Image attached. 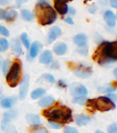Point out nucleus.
Listing matches in <instances>:
<instances>
[{"label":"nucleus","instance_id":"obj_1","mask_svg":"<svg viewBox=\"0 0 117 133\" xmlns=\"http://www.w3.org/2000/svg\"><path fill=\"white\" fill-rule=\"evenodd\" d=\"M93 59L101 66L115 62L117 60V42H102L93 53Z\"/></svg>","mask_w":117,"mask_h":133},{"label":"nucleus","instance_id":"obj_2","mask_svg":"<svg viewBox=\"0 0 117 133\" xmlns=\"http://www.w3.org/2000/svg\"><path fill=\"white\" fill-rule=\"evenodd\" d=\"M42 115L48 121L57 122V123L67 124L72 121V111L70 108L66 106L57 104L54 107L46 109L43 110Z\"/></svg>","mask_w":117,"mask_h":133},{"label":"nucleus","instance_id":"obj_3","mask_svg":"<svg viewBox=\"0 0 117 133\" xmlns=\"http://www.w3.org/2000/svg\"><path fill=\"white\" fill-rule=\"evenodd\" d=\"M36 16L39 23L42 26L53 24L58 17L57 12L50 5L48 0H38L36 4Z\"/></svg>","mask_w":117,"mask_h":133},{"label":"nucleus","instance_id":"obj_4","mask_svg":"<svg viewBox=\"0 0 117 133\" xmlns=\"http://www.w3.org/2000/svg\"><path fill=\"white\" fill-rule=\"evenodd\" d=\"M86 105L89 109L99 110L101 112H105L115 109V103L107 97H98L93 99H87Z\"/></svg>","mask_w":117,"mask_h":133},{"label":"nucleus","instance_id":"obj_5","mask_svg":"<svg viewBox=\"0 0 117 133\" xmlns=\"http://www.w3.org/2000/svg\"><path fill=\"white\" fill-rule=\"evenodd\" d=\"M21 62L19 59H16L6 74V81L10 88H16L19 85L21 79Z\"/></svg>","mask_w":117,"mask_h":133},{"label":"nucleus","instance_id":"obj_6","mask_svg":"<svg viewBox=\"0 0 117 133\" xmlns=\"http://www.w3.org/2000/svg\"><path fill=\"white\" fill-rule=\"evenodd\" d=\"M75 76L81 78H87L93 74V69L90 66H85L83 64H79L76 69L73 70Z\"/></svg>","mask_w":117,"mask_h":133},{"label":"nucleus","instance_id":"obj_7","mask_svg":"<svg viewBox=\"0 0 117 133\" xmlns=\"http://www.w3.org/2000/svg\"><path fill=\"white\" fill-rule=\"evenodd\" d=\"M71 93L75 97H86L88 94V89L82 84L74 83L71 88Z\"/></svg>","mask_w":117,"mask_h":133},{"label":"nucleus","instance_id":"obj_8","mask_svg":"<svg viewBox=\"0 0 117 133\" xmlns=\"http://www.w3.org/2000/svg\"><path fill=\"white\" fill-rule=\"evenodd\" d=\"M28 87H29V76L25 75L23 77L22 80L20 82V87H19V98L25 99L28 95Z\"/></svg>","mask_w":117,"mask_h":133},{"label":"nucleus","instance_id":"obj_9","mask_svg":"<svg viewBox=\"0 0 117 133\" xmlns=\"http://www.w3.org/2000/svg\"><path fill=\"white\" fill-rule=\"evenodd\" d=\"M62 34V31L59 26H53L50 28L48 34V38H47V42L48 44H51L52 42L56 40L58 37H60Z\"/></svg>","mask_w":117,"mask_h":133},{"label":"nucleus","instance_id":"obj_10","mask_svg":"<svg viewBox=\"0 0 117 133\" xmlns=\"http://www.w3.org/2000/svg\"><path fill=\"white\" fill-rule=\"evenodd\" d=\"M41 46V43L39 41H35L33 42L29 46V51H28V59H33L35 58L36 57L38 56V54L39 53V50H40Z\"/></svg>","mask_w":117,"mask_h":133},{"label":"nucleus","instance_id":"obj_11","mask_svg":"<svg viewBox=\"0 0 117 133\" xmlns=\"http://www.w3.org/2000/svg\"><path fill=\"white\" fill-rule=\"evenodd\" d=\"M103 18L105 23L109 26H111V28L115 26V25H116V16L113 11H111V10L105 11V13L103 15Z\"/></svg>","mask_w":117,"mask_h":133},{"label":"nucleus","instance_id":"obj_12","mask_svg":"<svg viewBox=\"0 0 117 133\" xmlns=\"http://www.w3.org/2000/svg\"><path fill=\"white\" fill-rule=\"evenodd\" d=\"M26 120L28 122V124L32 127H38V126L40 125V118H39V115L33 114V113H28L26 116Z\"/></svg>","mask_w":117,"mask_h":133},{"label":"nucleus","instance_id":"obj_13","mask_svg":"<svg viewBox=\"0 0 117 133\" xmlns=\"http://www.w3.org/2000/svg\"><path fill=\"white\" fill-rule=\"evenodd\" d=\"M52 58H53V54H52L51 50H44L39 56V62L41 64L48 65L52 62Z\"/></svg>","mask_w":117,"mask_h":133},{"label":"nucleus","instance_id":"obj_14","mask_svg":"<svg viewBox=\"0 0 117 133\" xmlns=\"http://www.w3.org/2000/svg\"><path fill=\"white\" fill-rule=\"evenodd\" d=\"M12 53L16 57H19L22 55L23 50L22 46H21V42L19 39L14 38L13 42H12Z\"/></svg>","mask_w":117,"mask_h":133},{"label":"nucleus","instance_id":"obj_15","mask_svg":"<svg viewBox=\"0 0 117 133\" xmlns=\"http://www.w3.org/2000/svg\"><path fill=\"white\" fill-rule=\"evenodd\" d=\"M73 41H74L75 44L78 46V48L85 46H87L88 37L85 34H78V35H76L73 37Z\"/></svg>","mask_w":117,"mask_h":133},{"label":"nucleus","instance_id":"obj_16","mask_svg":"<svg viewBox=\"0 0 117 133\" xmlns=\"http://www.w3.org/2000/svg\"><path fill=\"white\" fill-rule=\"evenodd\" d=\"M55 103V98L51 96L44 97L43 98H41L39 101V106L43 109H46V108H50L51 106H53V104Z\"/></svg>","mask_w":117,"mask_h":133},{"label":"nucleus","instance_id":"obj_17","mask_svg":"<svg viewBox=\"0 0 117 133\" xmlns=\"http://www.w3.org/2000/svg\"><path fill=\"white\" fill-rule=\"evenodd\" d=\"M67 49H68L67 45L63 42L57 43L53 48L54 53H55L57 56H63L64 54L67 52Z\"/></svg>","mask_w":117,"mask_h":133},{"label":"nucleus","instance_id":"obj_18","mask_svg":"<svg viewBox=\"0 0 117 133\" xmlns=\"http://www.w3.org/2000/svg\"><path fill=\"white\" fill-rule=\"evenodd\" d=\"M16 97H8V98H4L0 101V105L4 109H11L12 106L16 103Z\"/></svg>","mask_w":117,"mask_h":133},{"label":"nucleus","instance_id":"obj_19","mask_svg":"<svg viewBox=\"0 0 117 133\" xmlns=\"http://www.w3.org/2000/svg\"><path fill=\"white\" fill-rule=\"evenodd\" d=\"M90 121H91V118L84 114L77 115L75 118V122L78 126H86L89 124Z\"/></svg>","mask_w":117,"mask_h":133},{"label":"nucleus","instance_id":"obj_20","mask_svg":"<svg viewBox=\"0 0 117 133\" xmlns=\"http://www.w3.org/2000/svg\"><path fill=\"white\" fill-rule=\"evenodd\" d=\"M17 17V12L16 10L12 9V8H8V9L5 10V20L7 22H12L14 21Z\"/></svg>","mask_w":117,"mask_h":133},{"label":"nucleus","instance_id":"obj_21","mask_svg":"<svg viewBox=\"0 0 117 133\" xmlns=\"http://www.w3.org/2000/svg\"><path fill=\"white\" fill-rule=\"evenodd\" d=\"M1 128H2V129L4 130L5 133H17L16 128L9 121H2Z\"/></svg>","mask_w":117,"mask_h":133},{"label":"nucleus","instance_id":"obj_22","mask_svg":"<svg viewBox=\"0 0 117 133\" xmlns=\"http://www.w3.org/2000/svg\"><path fill=\"white\" fill-rule=\"evenodd\" d=\"M54 9L60 16H64L68 14L69 6H68V4H54Z\"/></svg>","mask_w":117,"mask_h":133},{"label":"nucleus","instance_id":"obj_23","mask_svg":"<svg viewBox=\"0 0 117 133\" xmlns=\"http://www.w3.org/2000/svg\"><path fill=\"white\" fill-rule=\"evenodd\" d=\"M45 94H46V89H42V88H38V89H34V90L32 91L30 96H31L32 99L36 100V99H39V98H42Z\"/></svg>","mask_w":117,"mask_h":133},{"label":"nucleus","instance_id":"obj_24","mask_svg":"<svg viewBox=\"0 0 117 133\" xmlns=\"http://www.w3.org/2000/svg\"><path fill=\"white\" fill-rule=\"evenodd\" d=\"M21 17L25 21H32L34 19V14L28 9H23L21 11Z\"/></svg>","mask_w":117,"mask_h":133},{"label":"nucleus","instance_id":"obj_25","mask_svg":"<svg viewBox=\"0 0 117 133\" xmlns=\"http://www.w3.org/2000/svg\"><path fill=\"white\" fill-rule=\"evenodd\" d=\"M116 90V87L115 86H103V87H99L98 91L100 93H112L113 91Z\"/></svg>","mask_w":117,"mask_h":133},{"label":"nucleus","instance_id":"obj_26","mask_svg":"<svg viewBox=\"0 0 117 133\" xmlns=\"http://www.w3.org/2000/svg\"><path fill=\"white\" fill-rule=\"evenodd\" d=\"M17 115V112L15 110H10V111H8V112H5L4 116H3L2 121H9L10 119L16 118Z\"/></svg>","mask_w":117,"mask_h":133},{"label":"nucleus","instance_id":"obj_27","mask_svg":"<svg viewBox=\"0 0 117 133\" xmlns=\"http://www.w3.org/2000/svg\"><path fill=\"white\" fill-rule=\"evenodd\" d=\"M20 40H21V42H22V44L25 46V48H29V46H30V41H29V38H28V34L27 33H22L20 35Z\"/></svg>","mask_w":117,"mask_h":133},{"label":"nucleus","instance_id":"obj_28","mask_svg":"<svg viewBox=\"0 0 117 133\" xmlns=\"http://www.w3.org/2000/svg\"><path fill=\"white\" fill-rule=\"evenodd\" d=\"M8 46H9V43H8V41L6 38H4V37L0 38V48H1V51H6L8 48Z\"/></svg>","mask_w":117,"mask_h":133},{"label":"nucleus","instance_id":"obj_29","mask_svg":"<svg viewBox=\"0 0 117 133\" xmlns=\"http://www.w3.org/2000/svg\"><path fill=\"white\" fill-rule=\"evenodd\" d=\"M73 103L75 104H79V105H84L86 104V101H87V98L86 97H75L73 98Z\"/></svg>","mask_w":117,"mask_h":133},{"label":"nucleus","instance_id":"obj_30","mask_svg":"<svg viewBox=\"0 0 117 133\" xmlns=\"http://www.w3.org/2000/svg\"><path fill=\"white\" fill-rule=\"evenodd\" d=\"M42 78H44V79L46 80L47 82H48V83L53 84V83H55V82H56L55 78H54V77L52 76L51 74H44L42 76Z\"/></svg>","mask_w":117,"mask_h":133},{"label":"nucleus","instance_id":"obj_31","mask_svg":"<svg viewBox=\"0 0 117 133\" xmlns=\"http://www.w3.org/2000/svg\"><path fill=\"white\" fill-rule=\"evenodd\" d=\"M30 133H48L45 128H38L35 127L34 129H30Z\"/></svg>","mask_w":117,"mask_h":133},{"label":"nucleus","instance_id":"obj_32","mask_svg":"<svg viewBox=\"0 0 117 133\" xmlns=\"http://www.w3.org/2000/svg\"><path fill=\"white\" fill-rule=\"evenodd\" d=\"M88 51H89V48L88 46H81V48H77V52L79 54L82 56H86L88 54Z\"/></svg>","mask_w":117,"mask_h":133},{"label":"nucleus","instance_id":"obj_33","mask_svg":"<svg viewBox=\"0 0 117 133\" xmlns=\"http://www.w3.org/2000/svg\"><path fill=\"white\" fill-rule=\"evenodd\" d=\"M2 69H3V73H4L5 75L8 73V69H9V61L8 60H4L2 62Z\"/></svg>","mask_w":117,"mask_h":133},{"label":"nucleus","instance_id":"obj_34","mask_svg":"<svg viewBox=\"0 0 117 133\" xmlns=\"http://www.w3.org/2000/svg\"><path fill=\"white\" fill-rule=\"evenodd\" d=\"M0 35L4 36V37H8L9 36V31L7 28H5L4 26L0 25Z\"/></svg>","mask_w":117,"mask_h":133},{"label":"nucleus","instance_id":"obj_35","mask_svg":"<svg viewBox=\"0 0 117 133\" xmlns=\"http://www.w3.org/2000/svg\"><path fill=\"white\" fill-rule=\"evenodd\" d=\"M48 126H50V129H60L61 128V125L60 123L52 122V121H48Z\"/></svg>","mask_w":117,"mask_h":133},{"label":"nucleus","instance_id":"obj_36","mask_svg":"<svg viewBox=\"0 0 117 133\" xmlns=\"http://www.w3.org/2000/svg\"><path fill=\"white\" fill-rule=\"evenodd\" d=\"M63 133H79V130L73 127H66Z\"/></svg>","mask_w":117,"mask_h":133},{"label":"nucleus","instance_id":"obj_37","mask_svg":"<svg viewBox=\"0 0 117 133\" xmlns=\"http://www.w3.org/2000/svg\"><path fill=\"white\" fill-rule=\"evenodd\" d=\"M117 132V125L116 123H113L108 127V133H116Z\"/></svg>","mask_w":117,"mask_h":133},{"label":"nucleus","instance_id":"obj_38","mask_svg":"<svg viewBox=\"0 0 117 133\" xmlns=\"http://www.w3.org/2000/svg\"><path fill=\"white\" fill-rule=\"evenodd\" d=\"M58 87L61 88V89H65L67 87V84H66V82L63 79H60L58 81Z\"/></svg>","mask_w":117,"mask_h":133},{"label":"nucleus","instance_id":"obj_39","mask_svg":"<svg viewBox=\"0 0 117 133\" xmlns=\"http://www.w3.org/2000/svg\"><path fill=\"white\" fill-rule=\"evenodd\" d=\"M88 11H89L91 14H95V12L97 11V6H95V5H93V6H91L89 8H88Z\"/></svg>","mask_w":117,"mask_h":133},{"label":"nucleus","instance_id":"obj_40","mask_svg":"<svg viewBox=\"0 0 117 133\" xmlns=\"http://www.w3.org/2000/svg\"><path fill=\"white\" fill-rule=\"evenodd\" d=\"M54 4H68V2L72 0H53Z\"/></svg>","mask_w":117,"mask_h":133},{"label":"nucleus","instance_id":"obj_41","mask_svg":"<svg viewBox=\"0 0 117 133\" xmlns=\"http://www.w3.org/2000/svg\"><path fill=\"white\" fill-rule=\"evenodd\" d=\"M107 98H109L111 100H113V102L115 101V100L117 99V95L116 94H113V93H109V94L107 95Z\"/></svg>","mask_w":117,"mask_h":133},{"label":"nucleus","instance_id":"obj_42","mask_svg":"<svg viewBox=\"0 0 117 133\" xmlns=\"http://www.w3.org/2000/svg\"><path fill=\"white\" fill-rule=\"evenodd\" d=\"M28 0H16L17 2V8H20L22 6V4H25V3L28 2Z\"/></svg>","mask_w":117,"mask_h":133},{"label":"nucleus","instance_id":"obj_43","mask_svg":"<svg viewBox=\"0 0 117 133\" xmlns=\"http://www.w3.org/2000/svg\"><path fill=\"white\" fill-rule=\"evenodd\" d=\"M10 2H11V0H0V5L1 6H8Z\"/></svg>","mask_w":117,"mask_h":133},{"label":"nucleus","instance_id":"obj_44","mask_svg":"<svg viewBox=\"0 0 117 133\" xmlns=\"http://www.w3.org/2000/svg\"><path fill=\"white\" fill-rule=\"evenodd\" d=\"M110 5L112 8H117V0H110Z\"/></svg>","mask_w":117,"mask_h":133},{"label":"nucleus","instance_id":"obj_45","mask_svg":"<svg viewBox=\"0 0 117 133\" xmlns=\"http://www.w3.org/2000/svg\"><path fill=\"white\" fill-rule=\"evenodd\" d=\"M68 13H70V15H71V16H74L75 14H76V10H75L73 8H69Z\"/></svg>","mask_w":117,"mask_h":133},{"label":"nucleus","instance_id":"obj_46","mask_svg":"<svg viewBox=\"0 0 117 133\" xmlns=\"http://www.w3.org/2000/svg\"><path fill=\"white\" fill-rule=\"evenodd\" d=\"M5 18V10L3 8H0V20Z\"/></svg>","mask_w":117,"mask_h":133},{"label":"nucleus","instance_id":"obj_47","mask_svg":"<svg viewBox=\"0 0 117 133\" xmlns=\"http://www.w3.org/2000/svg\"><path fill=\"white\" fill-rule=\"evenodd\" d=\"M65 22L68 23V24H70V25H73V24H74V22H73V20H72V18H71V17H66V18H65Z\"/></svg>","mask_w":117,"mask_h":133},{"label":"nucleus","instance_id":"obj_48","mask_svg":"<svg viewBox=\"0 0 117 133\" xmlns=\"http://www.w3.org/2000/svg\"><path fill=\"white\" fill-rule=\"evenodd\" d=\"M52 66H50V68L51 69H57V68H59V65H58L57 62H54V63H51Z\"/></svg>","mask_w":117,"mask_h":133},{"label":"nucleus","instance_id":"obj_49","mask_svg":"<svg viewBox=\"0 0 117 133\" xmlns=\"http://www.w3.org/2000/svg\"><path fill=\"white\" fill-rule=\"evenodd\" d=\"M94 133H105V132H103V131H102V130H96Z\"/></svg>","mask_w":117,"mask_h":133},{"label":"nucleus","instance_id":"obj_50","mask_svg":"<svg viewBox=\"0 0 117 133\" xmlns=\"http://www.w3.org/2000/svg\"><path fill=\"white\" fill-rule=\"evenodd\" d=\"M114 76H115V77H117V69H114Z\"/></svg>","mask_w":117,"mask_h":133},{"label":"nucleus","instance_id":"obj_51","mask_svg":"<svg viewBox=\"0 0 117 133\" xmlns=\"http://www.w3.org/2000/svg\"><path fill=\"white\" fill-rule=\"evenodd\" d=\"M2 66V60H1V57H0V68Z\"/></svg>","mask_w":117,"mask_h":133},{"label":"nucleus","instance_id":"obj_52","mask_svg":"<svg viewBox=\"0 0 117 133\" xmlns=\"http://www.w3.org/2000/svg\"><path fill=\"white\" fill-rule=\"evenodd\" d=\"M0 95H1V89H0Z\"/></svg>","mask_w":117,"mask_h":133},{"label":"nucleus","instance_id":"obj_53","mask_svg":"<svg viewBox=\"0 0 117 133\" xmlns=\"http://www.w3.org/2000/svg\"><path fill=\"white\" fill-rule=\"evenodd\" d=\"M0 51H1V48H0Z\"/></svg>","mask_w":117,"mask_h":133}]
</instances>
